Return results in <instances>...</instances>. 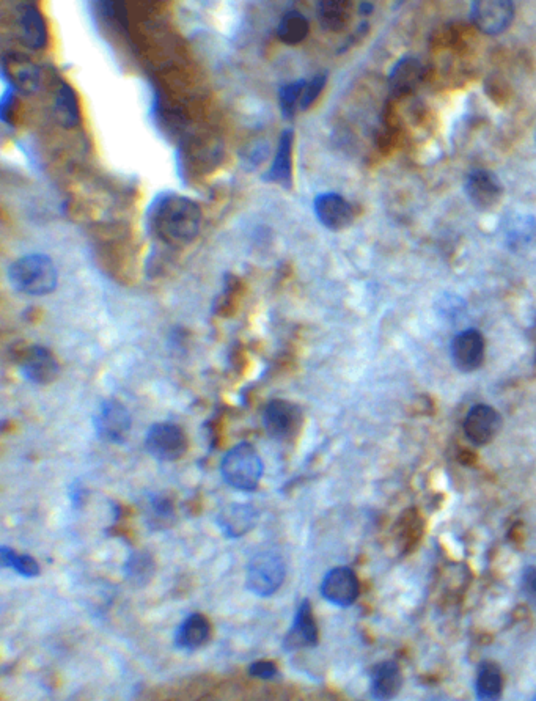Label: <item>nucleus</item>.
<instances>
[{"instance_id": "f257e3e1", "label": "nucleus", "mask_w": 536, "mask_h": 701, "mask_svg": "<svg viewBox=\"0 0 536 701\" xmlns=\"http://www.w3.org/2000/svg\"><path fill=\"white\" fill-rule=\"evenodd\" d=\"M151 236L172 249L194 243L202 228L199 203L177 192L156 195L147 213Z\"/></svg>"}, {"instance_id": "f03ea898", "label": "nucleus", "mask_w": 536, "mask_h": 701, "mask_svg": "<svg viewBox=\"0 0 536 701\" xmlns=\"http://www.w3.org/2000/svg\"><path fill=\"white\" fill-rule=\"evenodd\" d=\"M12 287L27 296H48L59 283V271L54 261L45 254H30L18 260L8 269Z\"/></svg>"}, {"instance_id": "7ed1b4c3", "label": "nucleus", "mask_w": 536, "mask_h": 701, "mask_svg": "<svg viewBox=\"0 0 536 701\" xmlns=\"http://www.w3.org/2000/svg\"><path fill=\"white\" fill-rule=\"evenodd\" d=\"M221 475L236 491L254 492L263 477V461L257 448L249 442L230 448L222 458Z\"/></svg>"}, {"instance_id": "20e7f679", "label": "nucleus", "mask_w": 536, "mask_h": 701, "mask_svg": "<svg viewBox=\"0 0 536 701\" xmlns=\"http://www.w3.org/2000/svg\"><path fill=\"white\" fill-rule=\"evenodd\" d=\"M287 576V566L277 552L263 551L250 560L247 568V588L261 598L274 595Z\"/></svg>"}, {"instance_id": "39448f33", "label": "nucleus", "mask_w": 536, "mask_h": 701, "mask_svg": "<svg viewBox=\"0 0 536 701\" xmlns=\"http://www.w3.org/2000/svg\"><path fill=\"white\" fill-rule=\"evenodd\" d=\"M188 436L175 423H155L145 436L148 455L161 463H172L188 452Z\"/></svg>"}, {"instance_id": "423d86ee", "label": "nucleus", "mask_w": 536, "mask_h": 701, "mask_svg": "<svg viewBox=\"0 0 536 701\" xmlns=\"http://www.w3.org/2000/svg\"><path fill=\"white\" fill-rule=\"evenodd\" d=\"M96 436L107 444H123L128 439L133 419L125 404L118 400H106L93 417Z\"/></svg>"}, {"instance_id": "0eeeda50", "label": "nucleus", "mask_w": 536, "mask_h": 701, "mask_svg": "<svg viewBox=\"0 0 536 701\" xmlns=\"http://www.w3.org/2000/svg\"><path fill=\"white\" fill-rule=\"evenodd\" d=\"M514 19V4L510 0H475L470 5V21L483 34H503Z\"/></svg>"}, {"instance_id": "6e6552de", "label": "nucleus", "mask_w": 536, "mask_h": 701, "mask_svg": "<svg viewBox=\"0 0 536 701\" xmlns=\"http://www.w3.org/2000/svg\"><path fill=\"white\" fill-rule=\"evenodd\" d=\"M2 76L8 89L21 95H34L40 89V68L34 60L21 52H7L2 57Z\"/></svg>"}, {"instance_id": "1a4fd4ad", "label": "nucleus", "mask_w": 536, "mask_h": 701, "mask_svg": "<svg viewBox=\"0 0 536 701\" xmlns=\"http://www.w3.org/2000/svg\"><path fill=\"white\" fill-rule=\"evenodd\" d=\"M266 433L276 441H287L298 433L302 423V412L296 404L287 400H271L261 415Z\"/></svg>"}, {"instance_id": "9d476101", "label": "nucleus", "mask_w": 536, "mask_h": 701, "mask_svg": "<svg viewBox=\"0 0 536 701\" xmlns=\"http://www.w3.org/2000/svg\"><path fill=\"white\" fill-rule=\"evenodd\" d=\"M467 199L478 211H492L500 205L503 199V184L496 173L485 169H475L467 175Z\"/></svg>"}, {"instance_id": "9b49d317", "label": "nucleus", "mask_w": 536, "mask_h": 701, "mask_svg": "<svg viewBox=\"0 0 536 701\" xmlns=\"http://www.w3.org/2000/svg\"><path fill=\"white\" fill-rule=\"evenodd\" d=\"M313 211L323 227L331 232H342L354 222V208L343 195L323 192L313 200Z\"/></svg>"}, {"instance_id": "f8f14e48", "label": "nucleus", "mask_w": 536, "mask_h": 701, "mask_svg": "<svg viewBox=\"0 0 536 701\" xmlns=\"http://www.w3.org/2000/svg\"><path fill=\"white\" fill-rule=\"evenodd\" d=\"M19 368L27 381L35 386H48L60 375L59 360L45 346L34 345L24 351Z\"/></svg>"}, {"instance_id": "ddd939ff", "label": "nucleus", "mask_w": 536, "mask_h": 701, "mask_svg": "<svg viewBox=\"0 0 536 701\" xmlns=\"http://www.w3.org/2000/svg\"><path fill=\"white\" fill-rule=\"evenodd\" d=\"M360 584L356 573L348 566H338L324 576L321 595L334 606H353L359 598Z\"/></svg>"}, {"instance_id": "4468645a", "label": "nucleus", "mask_w": 536, "mask_h": 701, "mask_svg": "<svg viewBox=\"0 0 536 701\" xmlns=\"http://www.w3.org/2000/svg\"><path fill=\"white\" fill-rule=\"evenodd\" d=\"M502 428V417L489 404H475L464 419V434L474 445H488Z\"/></svg>"}, {"instance_id": "2eb2a0df", "label": "nucleus", "mask_w": 536, "mask_h": 701, "mask_svg": "<svg viewBox=\"0 0 536 701\" xmlns=\"http://www.w3.org/2000/svg\"><path fill=\"white\" fill-rule=\"evenodd\" d=\"M16 27H18L19 40L32 51H43L48 46V24L34 2H24L19 5Z\"/></svg>"}, {"instance_id": "dca6fc26", "label": "nucleus", "mask_w": 536, "mask_h": 701, "mask_svg": "<svg viewBox=\"0 0 536 701\" xmlns=\"http://www.w3.org/2000/svg\"><path fill=\"white\" fill-rule=\"evenodd\" d=\"M485 351V338L477 329H467L453 338V364L463 373L477 371L485 362Z\"/></svg>"}, {"instance_id": "f3484780", "label": "nucleus", "mask_w": 536, "mask_h": 701, "mask_svg": "<svg viewBox=\"0 0 536 701\" xmlns=\"http://www.w3.org/2000/svg\"><path fill=\"white\" fill-rule=\"evenodd\" d=\"M260 513L250 503H230L217 514V525L228 538H241L255 529Z\"/></svg>"}, {"instance_id": "a211bd4d", "label": "nucleus", "mask_w": 536, "mask_h": 701, "mask_svg": "<svg viewBox=\"0 0 536 701\" xmlns=\"http://www.w3.org/2000/svg\"><path fill=\"white\" fill-rule=\"evenodd\" d=\"M293 147L294 129H283L279 145H277L276 156H274V161H272L271 167H269L263 180L268 181V183L279 184L287 191L293 188Z\"/></svg>"}, {"instance_id": "6ab92c4d", "label": "nucleus", "mask_w": 536, "mask_h": 701, "mask_svg": "<svg viewBox=\"0 0 536 701\" xmlns=\"http://www.w3.org/2000/svg\"><path fill=\"white\" fill-rule=\"evenodd\" d=\"M316 643H318V626L313 617L312 606L309 601H302L294 617L293 628L285 637V648L298 650V648L315 646Z\"/></svg>"}, {"instance_id": "aec40b11", "label": "nucleus", "mask_w": 536, "mask_h": 701, "mask_svg": "<svg viewBox=\"0 0 536 701\" xmlns=\"http://www.w3.org/2000/svg\"><path fill=\"white\" fill-rule=\"evenodd\" d=\"M403 676L397 662L386 661L371 670L370 694L376 701H390L400 694Z\"/></svg>"}, {"instance_id": "412c9836", "label": "nucleus", "mask_w": 536, "mask_h": 701, "mask_svg": "<svg viewBox=\"0 0 536 701\" xmlns=\"http://www.w3.org/2000/svg\"><path fill=\"white\" fill-rule=\"evenodd\" d=\"M211 624L202 613H192L175 632V645L181 650H197L210 639Z\"/></svg>"}, {"instance_id": "4be33fe9", "label": "nucleus", "mask_w": 536, "mask_h": 701, "mask_svg": "<svg viewBox=\"0 0 536 701\" xmlns=\"http://www.w3.org/2000/svg\"><path fill=\"white\" fill-rule=\"evenodd\" d=\"M54 117L65 129L76 128L81 123L78 93L67 82H60L54 95Z\"/></svg>"}, {"instance_id": "5701e85b", "label": "nucleus", "mask_w": 536, "mask_h": 701, "mask_svg": "<svg viewBox=\"0 0 536 701\" xmlns=\"http://www.w3.org/2000/svg\"><path fill=\"white\" fill-rule=\"evenodd\" d=\"M503 692V678L500 667L494 662H481L475 679V694L478 701H500Z\"/></svg>"}, {"instance_id": "b1692460", "label": "nucleus", "mask_w": 536, "mask_h": 701, "mask_svg": "<svg viewBox=\"0 0 536 701\" xmlns=\"http://www.w3.org/2000/svg\"><path fill=\"white\" fill-rule=\"evenodd\" d=\"M423 68L415 59H401L390 74V89L397 95H406L419 87Z\"/></svg>"}, {"instance_id": "393cba45", "label": "nucleus", "mask_w": 536, "mask_h": 701, "mask_svg": "<svg viewBox=\"0 0 536 701\" xmlns=\"http://www.w3.org/2000/svg\"><path fill=\"white\" fill-rule=\"evenodd\" d=\"M318 19L327 32H342L351 19V2H345V0L318 2Z\"/></svg>"}, {"instance_id": "a878e982", "label": "nucleus", "mask_w": 536, "mask_h": 701, "mask_svg": "<svg viewBox=\"0 0 536 701\" xmlns=\"http://www.w3.org/2000/svg\"><path fill=\"white\" fill-rule=\"evenodd\" d=\"M145 521L151 529H167L175 521V507L164 494H150L144 503Z\"/></svg>"}, {"instance_id": "bb28decb", "label": "nucleus", "mask_w": 536, "mask_h": 701, "mask_svg": "<svg viewBox=\"0 0 536 701\" xmlns=\"http://www.w3.org/2000/svg\"><path fill=\"white\" fill-rule=\"evenodd\" d=\"M309 34V19L296 10L285 13L277 26V37L288 46L301 45L302 41L309 37Z\"/></svg>"}, {"instance_id": "cd10ccee", "label": "nucleus", "mask_w": 536, "mask_h": 701, "mask_svg": "<svg viewBox=\"0 0 536 701\" xmlns=\"http://www.w3.org/2000/svg\"><path fill=\"white\" fill-rule=\"evenodd\" d=\"M307 79H296L280 87L279 104L283 118L291 122L296 117V112L301 111L302 95H304Z\"/></svg>"}, {"instance_id": "c85d7f7f", "label": "nucleus", "mask_w": 536, "mask_h": 701, "mask_svg": "<svg viewBox=\"0 0 536 701\" xmlns=\"http://www.w3.org/2000/svg\"><path fill=\"white\" fill-rule=\"evenodd\" d=\"M153 571H155L153 558L145 552H136V554L131 555L125 565V573L129 582L139 585V587L148 584V580L153 577Z\"/></svg>"}, {"instance_id": "c756f323", "label": "nucleus", "mask_w": 536, "mask_h": 701, "mask_svg": "<svg viewBox=\"0 0 536 701\" xmlns=\"http://www.w3.org/2000/svg\"><path fill=\"white\" fill-rule=\"evenodd\" d=\"M0 562L4 568L15 569L16 573L24 577H35L40 574V565L30 555L18 554L10 547H0Z\"/></svg>"}, {"instance_id": "7c9ffc66", "label": "nucleus", "mask_w": 536, "mask_h": 701, "mask_svg": "<svg viewBox=\"0 0 536 701\" xmlns=\"http://www.w3.org/2000/svg\"><path fill=\"white\" fill-rule=\"evenodd\" d=\"M327 84V74L320 73L313 76L305 85L304 95H302L301 111H307L323 93L324 87Z\"/></svg>"}, {"instance_id": "2f4dec72", "label": "nucleus", "mask_w": 536, "mask_h": 701, "mask_svg": "<svg viewBox=\"0 0 536 701\" xmlns=\"http://www.w3.org/2000/svg\"><path fill=\"white\" fill-rule=\"evenodd\" d=\"M521 590L524 598L536 607V566H527L522 571Z\"/></svg>"}, {"instance_id": "473e14b6", "label": "nucleus", "mask_w": 536, "mask_h": 701, "mask_svg": "<svg viewBox=\"0 0 536 701\" xmlns=\"http://www.w3.org/2000/svg\"><path fill=\"white\" fill-rule=\"evenodd\" d=\"M18 101H16V92L12 89H7L2 95V100H0V118L2 122L7 123V125H12V115L15 111V106Z\"/></svg>"}, {"instance_id": "72a5a7b5", "label": "nucleus", "mask_w": 536, "mask_h": 701, "mask_svg": "<svg viewBox=\"0 0 536 701\" xmlns=\"http://www.w3.org/2000/svg\"><path fill=\"white\" fill-rule=\"evenodd\" d=\"M250 675L260 679L276 678L279 668L272 661H257L250 665Z\"/></svg>"}, {"instance_id": "f704fd0d", "label": "nucleus", "mask_w": 536, "mask_h": 701, "mask_svg": "<svg viewBox=\"0 0 536 701\" xmlns=\"http://www.w3.org/2000/svg\"><path fill=\"white\" fill-rule=\"evenodd\" d=\"M535 140H536V133H535Z\"/></svg>"}]
</instances>
